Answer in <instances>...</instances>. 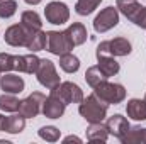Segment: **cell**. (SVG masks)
I'll list each match as a JSON object with an SVG mask.
<instances>
[{
    "label": "cell",
    "mask_w": 146,
    "mask_h": 144,
    "mask_svg": "<svg viewBox=\"0 0 146 144\" xmlns=\"http://www.w3.org/2000/svg\"><path fill=\"white\" fill-rule=\"evenodd\" d=\"M107 108L109 105L106 102H102L95 93L88 95L87 98L83 97V100L78 104V114L88 122H104L107 117Z\"/></svg>",
    "instance_id": "obj_1"
},
{
    "label": "cell",
    "mask_w": 146,
    "mask_h": 144,
    "mask_svg": "<svg viewBox=\"0 0 146 144\" xmlns=\"http://www.w3.org/2000/svg\"><path fill=\"white\" fill-rule=\"evenodd\" d=\"M94 93L107 105H117L126 98V88L121 83H112L109 80H104L94 87Z\"/></svg>",
    "instance_id": "obj_2"
},
{
    "label": "cell",
    "mask_w": 146,
    "mask_h": 144,
    "mask_svg": "<svg viewBox=\"0 0 146 144\" xmlns=\"http://www.w3.org/2000/svg\"><path fill=\"white\" fill-rule=\"evenodd\" d=\"M49 95L60 98L65 105L80 104L83 100V90L76 83H73V81H61L58 87H54V88L49 90Z\"/></svg>",
    "instance_id": "obj_3"
},
{
    "label": "cell",
    "mask_w": 146,
    "mask_h": 144,
    "mask_svg": "<svg viewBox=\"0 0 146 144\" xmlns=\"http://www.w3.org/2000/svg\"><path fill=\"white\" fill-rule=\"evenodd\" d=\"M75 48L70 41L68 34L65 31H48L46 32V49L54 54V56H61L65 53H72Z\"/></svg>",
    "instance_id": "obj_4"
},
{
    "label": "cell",
    "mask_w": 146,
    "mask_h": 144,
    "mask_svg": "<svg viewBox=\"0 0 146 144\" xmlns=\"http://www.w3.org/2000/svg\"><path fill=\"white\" fill-rule=\"evenodd\" d=\"M34 75H36L39 85H42V87L48 88V90H51V88H54V87H58V85L61 83L54 63H53L51 59H46V58H42V59L39 61V66H37V70H36Z\"/></svg>",
    "instance_id": "obj_5"
},
{
    "label": "cell",
    "mask_w": 146,
    "mask_h": 144,
    "mask_svg": "<svg viewBox=\"0 0 146 144\" xmlns=\"http://www.w3.org/2000/svg\"><path fill=\"white\" fill-rule=\"evenodd\" d=\"M117 24H119V10H117V7L109 5V7L102 9L95 15V19H94V31L99 32V34H104V32H107L110 29H114Z\"/></svg>",
    "instance_id": "obj_6"
},
{
    "label": "cell",
    "mask_w": 146,
    "mask_h": 144,
    "mask_svg": "<svg viewBox=\"0 0 146 144\" xmlns=\"http://www.w3.org/2000/svg\"><path fill=\"white\" fill-rule=\"evenodd\" d=\"M44 17L53 26H63L70 20V9L66 3H63L60 0H53V2L46 3Z\"/></svg>",
    "instance_id": "obj_7"
},
{
    "label": "cell",
    "mask_w": 146,
    "mask_h": 144,
    "mask_svg": "<svg viewBox=\"0 0 146 144\" xmlns=\"http://www.w3.org/2000/svg\"><path fill=\"white\" fill-rule=\"evenodd\" d=\"M46 95L41 93V92H33L29 97H26L24 100H21V105H19V114L26 119H34L41 114V108H42V102H44Z\"/></svg>",
    "instance_id": "obj_8"
},
{
    "label": "cell",
    "mask_w": 146,
    "mask_h": 144,
    "mask_svg": "<svg viewBox=\"0 0 146 144\" xmlns=\"http://www.w3.org/2000/svg\"><path fill=\"white\" fill-rule=\"evenodd\" d=\"M115 7H117L119 14H122L126 19H129L136 26H138V22L145 12V5H141L138 0H122V2H117Z\"/></svg>",
    "instance_id": "obj_9"
},
{
    "label": "cell",
    "mask_w": 146,
    "mask_h": 144,
    "mask_svg": "<svg viewBox=\"0 0 146 144\" xmlns=\"http://www.w3.org/2000/svg\"><path fill=\"white\" fill-rule=\"evenodd\" d=\"M41 58H37L36 53L31 54H22V56H15L14 58V70L19 73H27V75H34L39 66Z\"/></svg>",
    "instance_id": "obj_10"
},
{
    "label": "cell",
    "mask_w": 146,
    "mask_h": 144,
    "mask_svg": "<svg viewBox=\"0 0 146 144\" xmlns=\"http://www.w3.org/2000/svg\"><path fill=\"white\" fill-rule=\"evenodd\" d=\"M0 88L5 93H21L26 88V81L22 80V76L14 75V73H3L0 76Z\"/></svg>",
    "instance_id": "obj_11"
},
{
    "label": "cell",
    "mask_w": 146,
    "mask_h": 144,
    "mask_svg": "<svg viewBox=\"0 0 146 144\" xmlns=\"http://www.w3.org/2000/svg\"><path fill=\"white\" fill-rule=\"evenodd\" d=\"M65 108H66V105H65L60 98L49 95V97H46L44 102H42L41 114H42L44 117H48V119H60V117H63Z\"/></svg>",
    "instance_id": "obj_12"
},
{
    "label": "cell",
    "mask_w": 146,
    "mask_h": 144,
    "mask_svg": "<svg viewBox=\"0 0 146 144\" xmlns=\"http://www.w3.org/2000/svg\"><path fill=\"white\" fill-rule=\"evenodd\" d=\"M26 39H27V31L22 24H14L10 27H7L5 31V36L3 41L12 46V48H19V46H24L26 44Z\"/></svg>",
    "instance_id": "obj_13"
},
{
    "label": "cell",
    "mask_w": 146,
    "mask_h": 144,
    "mask_svg": "<svg viewBox=\"0 0 146 144\" xmlns=\"http://www.w3.org/2000/svg\"><path fill=\"white\" fill-rule=\"evenodd\" d=\"M106 126H107V129H109L110 136H114V137H117V139H121V137L127 132V129L131 127V126H129V120H127L124 115H121V114H115V115L107 117Z\"/></svg>",
    "instance_id": "obj_14"
},
{
    "label": "cell",
    "mask_w": 146,
    "mask_h": 144,
    "mask_svg": "<svg viewBox=\"0 0 146 144\" xmlns=\"http://www.w3.org/2000/svg\"><path fill=\"white\" fill-rule=\"evenodd\" d=\"M126 114L129 119L136 122L146 120V100L145 98H131L126 104Z\"/></svg>",
    "instance_id": "obj_15"
},
{
    "label": "cell",
    "mask_w": 146,
    "mask_h": 144,
    "mask_svg": "<svg viewBox=\"0 0 146 144\" xmlns=\"http://www.w3.org/2000/svg\"><path fill=\"white\" fill-rule=\"evenodd\" d=\"M109 136V129L104 122H92L87 127V139L90 143H107Z\"/></svg>",
    "instance_id": "obj_16"
},
{
    "label": "cell",
    "mask_w": 146,
    "mask_h": 144,
    "mask_svg": "<svg viewBox=\"0 0 146 144\" xmlns=\"http://www.w3.org/2000/svg\"><path fill=\"white\" fill-rule=\"evenodd\" d=\"M97 66L100 68V71L104 73L107 78L115 76L117 73L121 71V65L117 63L115 56H112V54H107V56H99V58H97Z\"/></svg>",
    "instance_id": "obj_17"
},
{
    "label": "cell",
    "mask_w": 146,
    "mask_h": 144,
    "mask_svg": "<svg viewBox=\"0 0 146 144\" xmlns=\"http://www.w3.org/2000/svg\"><path fill=\"white\" fill-rule=\"evenodd\" d=\"M26 117H22L21 114H12L9 117H5L3 120V132H9V134H21L24 129H26Z\"/></svg>",
    "instance_id": "obj_18"
},
{
    "label": "cell",
    "mask_w": 146,
    "mask_h": 144,
    "mask_svg": "<svg viewBox=\"0 0 146 144\" xmlns=\"http://www.w3.org/2000/svg\"><path fill=\"white\" fill-rule=\"evenodd\" d=\"M65 32L68 34V37H70V41H72V44L75 48H76V46H82V44L87 41V37H88L87 29H85V26H83L82 22H73V24H70V26L65 29Z\"/></svg>",
    "instance_id": "obj_19"
},
{
    "label": "cell",
    "mask_w": 146,
    "mask_h": 144,
    "mask_svg": "<svg viewBox=\"0 0 146 144\" xmlns=\"http://www.w3.org/2000/svg\"><path fill=\"white\" fill-rule=\"evenodd\" d=\"M24 48H27L31 53H37V51L46 49V32L42 29L34 31V32H27V39H26Z\"/></svg>",
    "instance_id": "obj_20"
},
{
    "label": "cell",
    "mask_w": 146,
    "mask_h": 144,
    "mask_svg": "<svg viewBox=\"0 0 146 144\" xmlns=\"http://www.w3.org/2000/svg\"><path fill=\"white\" fill-rule=\"evenodd\" d=\"M21 24L26 27L27 32H34V31H41L42 27V20L39 17L36 10H26L21 14Z\"/></svg>",
    "instance_id": "obj_21"
},
{
    "label": "cell",
    "mask_w": 146,
    "mask_h": 144,
    "mask_svg": "<svg viewBox=\"0 0 146 144\" xmlns=\"http://www.w3.org/2000/svg\"><path fill=\"white\" fill-rule=\"evenodd\" d=\"M109 44H110V54L115 56V58L127 56L133 51V46L126 37H114V39L109 41Z\"/></svg>",
    "instance_id": "obj_22"
},
{
    "label": "cell",
    "mask_w": 146,
    "mask_h": 144,
    "mask_svg": "<svg viewBox=\"0 0 146 144\" xmlns=\"http://www.w3.org/2000/svg\"><path fill=\"white\" fill-rule=\"evenodd\" d=\"M19 105H21V100L15 97V93H2L0 95V110L2 112H7V114H14V112H19Z\"/></svg>",
    "instance_id": "obj_23"
},
{
    "label": "cell",
    "mask_w": 146,
    "mask_h": 144,
    "mask_svg": "<svg viewBox=\"0 0 146 144\" xmlns=\"http://www.w3.org/2000/svg\"><path fill=\"white\" fill-rule=\"evenodd\" d=\"M60 68L65 73H76L80 70V59L73 53H65L60 56Z\"/></svg>",
    "instance_id": "obj_24"
},
{
    "label": "cell",
    "mask_w": 146,
    "mask_h": 144,
    "mask_svg": "<svg viewBox=\"0 0 146 144\" xmlns=\"http://www.w3.org/2000/svg\"><path fill=\"white\" fill-rule=\"evenodd\" d=\"M102 3V0H76L75 3V12L78 15H90L99 5Z\"/></svg>",
    "instance_id": "obj_25"
},
{
    "label": "cell",
    "mask_w": 146,
    "mask_h": 144,
    "mask_svg": "<svg viewBox=\"0 0 146 144\" xmlns=\"http://www.w3.org/2000/svg\"><path fill=\"white\" fill-rule=\"evenodd\" d=\"M104 80H109L104 73L100 71V68L97 66V65H94V66H90V68H87V71H85V81L94 88V87H97L100 81H104Z\"/></svg>",
    "instance_id": "obj_26"
},
{
    "label": "cell",
    "mask_w": 146,
    "mask_h": 144,
    "mask_svg": "<svg viewBox=\"0 0 146 144\" xmlns=\"http://www.w3.org/2000/svg\"><path fill=\"white\" fill-rule=\"evenodd\" d=\"M37 136L41 139L48 141V143H56L61 137V131L58 127H54V126H44V127H41L37 131Z\"/></svg>",
    "instance_id": "obj_27"
},
{
    "label": "cell",
    "mask_w": 146,
    "mask_h": 144,
    "mask_svg": "<svg viewBox=\"0 0 146 144\" xmlns=\"http://www.w3.org/2000/svg\"><path fill=\"white\" fill-rule=\"evenodd\" d=\"M17 12V2L15 0H2L0 2V19H10Z\"/></svg>",
    "instance_id": "obj_28"
},
{
    "label": "cell",
    "mask_w": 146,
    "mask_h": 144,
    "mask_svg": "<svg viewBox=\"0 0 146 144\" xmlns=\"http://www.w3.org/2000/svg\"><path fill=\"white\" fill-rule=\"evenodd\" d=\"M14 54L9 53H0V75L14 71Z\"/></svg>",
    "instance_id": "obj_29"
},
{
    "label": "cell",
    "mask_w": 146,
    "mask_h": 144,
    "mask_svg": "<svg viewBox=\"0 0 146 144\" xmlns=\"http://www.w3.org/2000/svg\"><path fill=\"white\" fill-rule=\"evenodd\" d=\"M63 143H82V139L78 137V136H66L65 139H63Z\"/></svg>",
    "instance_id": "obj_30"
},
{
    "label": "cell",
    "mask_w": 146,
    "mask_h": 144,
    "mask_svg": "<svg viewBox=\"0 0 146 144\" xmlns=\"http://www.w3.org/2000/svg\"><path fill=\"white\" fill-rule=\"evenodd\" d=\"M24 2H26L27 5H37V3H41L42 0H24Z\"/></svg>",
    "instance_id": "obj_31"
},
{
    "label": "cell",
    "mask_w": 146,
    "mask_h": 144,
    "mask_svg": "<svg viewBox=\"0 0 146 144\" xmlns=\"http://www.w3.org/2000/svg\"><path fill=\"white\" fill-rule=\"evenodd\" d=\"M141 144H146V127H143V132H141Z\"/></svg>",
    "instance_id": "obj_32"
},
{
    "label": "cell",
    "mask_w": 146,
    "mask_h": 144,
    "mask_svg": "<svg viewBox=\"0 0 146 144\" xmlns=\"http://www.w3.org/2000/svg\"><path fill=\"white\" fill-rule=\"evenodd\" d=\"M3 120H5V115L0 114V131H3Z\"/></svg>",
    "instance_id": "obj_33"
},
{
    "label": "cell",
    "mask_w": 146,
    "mask_h": 144,
    "mask_svg": "<svg viewBox=\"0 0 146 144\" xmlns=\"http://www.w3.org/2000/svg\"><path fill=\"white\" fill-rule=\"evenodd\" d=\"M145 100H146V93H145Z\"/></svg>",
    "instance_id": "obj_34"
},
{
    "label": "cell",
    "mask_w": 146,
    "mask_h": 144,
    "mask_svg": "<svg viewBox=\"0 0 146 144\" xmlns=\"http://www.w3.org/2000/svg\"><path fill=\"white\" fill-rule=\"evenodd\" d=\"M117 2H122V0H117Z\"/></svg>",
    "instance_id": "obj_35"
},
{
    "label": "cell",
    "mask_w": 146,
    "mask_h": 144,
    "mask_svg": "<svg viewBox=\"0 0 146 144\" xmlns=\"http://www.w3.org/2000/svg\"><path fill=\"white\" fill-rule=\"evenodd\" d=\"M0 2H2V0H0Z\"/></svg>",
    "instance_id": "obj_36"
},
{
    "label": "cell",
    "mask_w": 146,
    "mask_h": 144,
    "mask_svg": "<svg viewBox=\"0 0 146 144\" xmlns=\"http://www.w3.org/2000/svg\"><path fill=\"white\" fill-rule=\"evenodd\" d=\"M0 76H2V75H0Z\"/></svg>",
    "instance_id": "obj_37"
}]
</instances>
